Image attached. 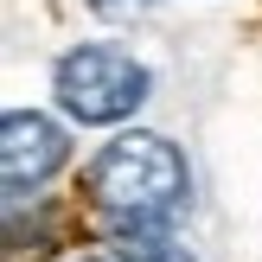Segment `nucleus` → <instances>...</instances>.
Segmentation results:
<instances>
[{
	"label": "nucleus",
	"mask_w": 262,
	"mask_h": 262,
	"mask_svg": "<svg viewBox=\"0 0 262 262\" xmlns=\"http://www.w3.org/2000/svg\"><path fill=\"white\" fill-rule=\"evenodd\" d=\"M83 192L102 217H179V205L192 192V173H186V154L166 135L128 128L90 160Z\"/></svg>",
	"instance_id": "obj_1"
},
{
	"label": "nucleus",
	"mask_w": 262,
	"mask_h": 262,
	"mask_svg": "<svg viewBox=\"0 0 262 262\" xmlns=\"http://www.w3.org/2000/svg\"><path fill=\"white\" fill-rule=\"evenodd\" d=\"M147 90H154L147 64H135L115 45H71L58 64H51V96H58V109L71 115V122H83V128L128 122V115L147 102Z\"/></svg>",
	"instance_id": "obj_2"
},
{
	"label": "nucleus",
	"mask_w": 262,
	"mask_h": 262,
	"mask_svg": "<svg viewBox=\"0 0 262 262\" xmlns=\"http://www.w3.org/2000/svg\"><path fill=\"white\" fill-rule=\"evenodd\" d=\"M64 160H71V141H64V128L51 122V115L13 109L7 122H0V186H7L13 205H26Z\"/></svg>",
	"instance_id": "obj_3"
},
{
	"label": "nucleus",
	"mask_w": 262,
	"mask_h": 262,
	"mask_svg": "<svg viewBox=\"0 0 262 262\" xmlns=\"http://www.w3.org/2000/svg\"><path fill=\"white\" fill-rule=\"evenodd\" d=\"M102 237L122 262H199L173 230V217H102Z\"/></svg>",
	"instance_id": "obj_4"
},
{
	"label": "nucleus",
	"mask_w": 262,
	"mask_h": 262,
	"mask_svg": "<svg viewBox=\"0 0 262 262\" xmlns=\"http://www.w3.org/2000/svg\"><path fill=\"white\" fill-rule=\"evenodd\" d=\"M90 7L102 13V19H135L141 7H154V0H90Z\"/></svg>",
	"instance_id": "obj_5"
},
{
	"label": "nucleus",
	"mask_w": 262,
	"mask_h": 262,
	"mask_svg": "<svg viewBox=\"0 0 262 262\" xmlns=\"http://www.w3.org/2000/svg\"><path fill=\"white\" fill-rule=\"evenodd\" d=\"M77 262H102V256H77Z\"/></svg>",
	"instance_id": "obj_6"
}]
</instances>
